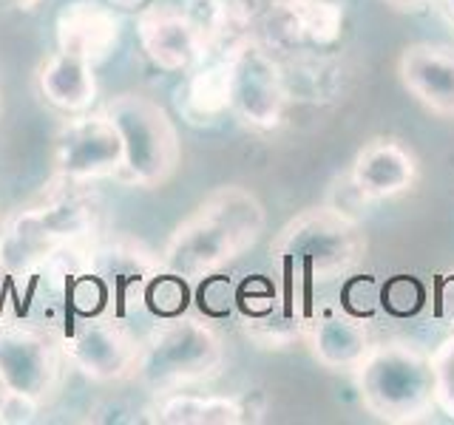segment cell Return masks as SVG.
I'll return each mask as SVG.
<instances>
[{
  "mask_svg": "<svg viewBox=\"0 0 454 425\" xmlns=\"http://www.w3.org/2000/svg\"><path fill=\"white\" fill-rule=\"evenodd\" d=\"M304 335L309 340L312 358L324 368H333V372H352L372 346L366 326L338 306L312 312L304 326Z\"/></svg>",
  "mask_w": 454,
  "mask_h": 425,
  "instance_id": "cell-15",
  "label": "cell"
},
{
  "mask_svg": "<svg viewBox=\"0 0 454 425\" xmlns=\"http://www.w3.org/2000/svg\"><path fill=\"white\" fill-rule=\"evenodd\" d=\"M432 366H434V400L437 408L454 420V335L446 337L432 352Z\"/></svg>",
  "mask_w": 454,
  "mask_h": 425,
  "instance_id": "cell-20",
  "label": "cell"
},
{
  "mask_svg": "<svg viewBox=\"0 0 454 425\" xmlns=\"http://www.w3.org/2000/svg\"><path fill=\"white\" fill-rule=\"evenodd\" d=\"M440 4H443V12H446L449 23L454 26V0H440Z\"/></svg>",
  "mask_w": 454,
  "mask_h": 425,
  "instance_id": "cell-24",
  "label": "cell"
},
{
  "mask_svg": "<svg viewBox=\"0 0 454 425\" xmlns=\"http://www.w3.org/2000/svg\"><path fill=\"white\" fill-rule=\"evenodd\" d=\"M287 12L298 32L316 42H330L340 32V9L333 0H287Z\"/></svg>",
  "mask_w": 454,
  "mask_h": 425,
  "instance_id": "cell-19",
  "label": "cell"
},
{
  "mask_svg": "<svg viewBox=\"0 0 454 425\" xmlns=\"http://www.w3.org/2000/svg\"><path fill=\"white\" fill-rule=\"evenodd\" d=\"M364 250L366 238L358 221L340 207H309L301 216L290 219L270 247L281 278L278 301L284 315L307 326L312 315V287L347 273Z\"/></svg>",
  "mask_w": 454,
  "mask_h": 425,
  "instance_id": "cell-3",
  "label": "cell"
},
{
  "mask_svg": "<svg viewBox=\"0 0 454 425\" xmlns=\"http://www.w3.org/2000/svg\"><path fill=\"white\" fill-rule=\"evenodd\" d=\"M224 63L233 117L253 131H276L287 113V85L276 57L255 37H241L227 49Z\"/></svg>",
  "mask_w": 454,
  "mask_h": 425,
  "instance_id": "cell-9",
  "label": "cell"
},
{
  "mask_svg": "<svg viewBox=\"0 0 454 425\" xmlns=\"http://www.w3.org/2000/svg\"><path fill=\"white\" fill-rule=\"evenodd\" d=\"M32 414H35V411H28L23 403L14 400V394L6 386V380L0 377V422H23Z\"/></svg>",
  "mask_w": 454,
  "mask_h": 425,
  "instance_id": "cell-21",
  "label": "cell"
},
{
  "mask_svg": "<svg viewBox=\"0 0 454 425\" xmlns=\"http://www.w3.org/2000/svg\"><path fill=\"white\" fill-rule=\"evenodd\" d=\"M94 68L97 66L82 60V57H74V54L57 49L37 66V74H35L37 91L60 113L91 111L97 103V94H99Z\"/></svg>",
  "mask_w": 454,
  "mask_h": 425,
  "instance_id": "cell-16",
  "label": "cell"
},
{
  "mask_svg": "<svg viewBox=\"0 0 454 425\" xmlns=\"http://www.w3.org/2000/svg\"><path fill=\"white\" fill-rule=\"evenodd\" d=\"M122 139V167L117 182L125 188L156 190L174 179L182 162L176 122L156 99L125 91L111 97L103 108Z\"/></svg>",
  "mask_w": 454,
  "mask_h": 425,
  "instance_id": "cell-6",
  "label": "cell"
},
{
  "mask_svg": "<svg viewBox=\"0 0 454 425\" xmlns=\"http://www.w3.org/2000/svg\"><path fill=\"white\" fill-rule=\"evenodd\" d=\"M397 77L426 111L454 120V46L411 42L397 57Z\"/></svg>",
  "mask_w": 454,
  "mask_h": 425,
  "instance_id": "cell-14",
  "label": "cell"
},
{
  "mask_svg": "<svg viewBox=\"0 0 454 425\" xmlns=\"http://www.w3.org/2000/svg\"><path fill=\"white\" fill-rule=\"evenodd\" d=\"M224 358L227 349L216 326L205 318L176 312V315H162L145 337H139L131 380L160 397L219 377Z\"/></svg>",
  "mask_w": 454,
  "mask_h": 425,
  "instance_id": "cell-4",
  "label": "cell"
},
{
  "mask_svg": "<svg viewBox=\"0 0 454 425\" xmlns=\"http://www.w3.org/2000/svg\"><path fill=\"white\" fill-rule=\"evenodd\" d=\"M389 9H395V12H418V9H423L426 4H432V0H383Z\"/></svg>",
  "mask_w": 454,
  "mask_h": 425,
  "instance_id": "cell-22",
  "label": "cell"
},
{
  "mask_svg": "<svg viewBox=\"0 0 454 425\" xmlns=\"http://www.w3.org/2000/svg\"><path fill=\"white\" fill-rule=\"evenodd\" d=\"M151 420L162 425H239L245 422L247 408L236 397L219 394H184L168 391L151 408Z\"/></svg>",
  "mask_w": 454,
  "mask_h": 425,
  "instance_id": "cell-17",
  "label": "cell"
},
{
  "mask_svg": "<svg viewBox=\"0 0 454 425\" xmlns=\"http://www.w3.org/2000/svg\"><path fill=\"white\" fill-rule=\"evenodd\" d=\"M179 111L191 122H213L231 111V77L224 57L216 63H202L191 71L179 89Z\"/></svg>",
  "mask_w": 454,
  "mask_h": 425,
  "instance_id": "cell-18",
  "label": "cell"
},
{
  "mask_svg": "<svg viewBox=\"0 0 454 425\" xmlns=\"http://www.w3.org/2000/svg\"><path fill=\"white\" fill-rule=\"evenodd\" d=\"M4 4L14 6V9H23V12H32L35 6H40L43 0H4Z\"/></svg>",
  "mask_w": 454,
  "mask_h": 425,
  "instance_id": "cell-23",
  "label": "cell"
},
{
  "mask_svg": "<svg viewBox=\"0 0 454 425\" xmlns=\"http://www.w3.org/2000/svg\"><path fill=\"white\" fill-rule=\"evenodd\" d=\"M418 182V159L403 142L397 139H369L355 153L349 167V188L361 202H387Z\"/></svg>",
  "mask_w": 454,
  "mask_h": 425,
  "instance_id": "cell-12",
  "label": "cell"
},
{
  "mask_svg": "<svg viewBox=\"0 0 454 425\" xmlns=\"http://www.w3.org/2000/svg\"><path fill=\"white\" fill-rule=\"evenodd\" d=\"M137 37L148 60L174 74H188L210 54V32L191 6L145 4L137 14Z\"/></svg>",
  "mask_w": 454,
  "mask_h": 425,
  "instance_id": "cell-11",
  "label": "cell"
},
{
  "mask_svg": "<svg viewBox=\"0 0 454 425\" xmlns=\"http://www.w3.org/2000/svg\"><path fill=\"white\" fill-rule=\"evenodd\" d=\"M0 113H4V94H0Z\"/></svg>",
  "mask_w": 454,
  "mask_h": 425,
  "instance_id": "cell-25",
  "label": "cell"
},
{
  "mask_svg": "<svg viewBox=\"0 0 454 425\" xmlns=\"http://www.w3.org/2000/svg\"><path fill=\"white\" fill-rule=\"evenodd\" d=\"M4 219H6V216H4V212H0V224H4Z\"/></svg>",
  "mask_w": 454,
  "mask_h": 425,
  "instance_id": "cell-26",
  "label": "cell"
},
{
  "mask_svg": "<svg viewBox=\"0 0 454 425\" xmlns=\"http://www.w3.org/2000/svg\"><path fill=\"white\" fill-rule=\"evenodd\" d=\"M264 227L267 212L262 198L241 184H222L174 227L160 252L162 273L184 283L210 278L245 255L262 238Z\"/></svg>",
  "mask_w": 454,
  "mask_h": 425,
  "instance_id": "cell-2",
  "label": "cell"
},
{
  "mask_svg": "<svg viewBox=\"0 0 454 425\" xmlns=\"http://www.w3.org/2000/svg\"><path fill=\"white\" fill-rule=\"evenodd\" d=\"M66 354L54 326L0 321V377L28 411L46 408L63 382Z\"/></svg>",
  "mask_w": 454,
  "mask_h": 425,
  "instance_id": "cell-7",
  "label": "cell"
},
{
  "mask_svg": "<svg viewBox=\"0 0 454 425\" xmlns=\"http://www.w3.org/2000/svg\"><path fill=\"white\" fill-rule=\"evenodd\" d=\"M122 167V139L106 111L66 113L54 134L51 170L54 179L94 184L117 179Z\"/></svg>",
  "mask_w": 454,
  "mask_h": 425,
  "instance_id": "cell-10",
  "label": "cell"
},
{
  "mask_svg": "<svg viewBox=\"0 0 454 425\" xmlns=\"http://www.w3.org/2000/svg\"><path fill=\"white\" fill-rule=\"evenodd\" d=\"M352 375L361 406L383 422H418L437 408L432 352L415 340L395 337L372 344Z\"/></svg>",
  "mask_w": 454,
  "mask_h": 425,
  "instance_id": "cell-5",
  "label": "cell"
},
{
  "mask_svg": "<svg viewBox=\"0 0 454 425\" xmlns=\"http://www.w3.org/2000/svg\"><path fill=\"white\" fill-rule=\"evenodd\" d=\"M103 227V202L91 184L51 179L49 188L0 224V273L32 278L51 261L74 252Z\"/></svg>",
  "mask_w": 454,
  "mask_h": 425,
  "instance_id": "cell-1",
  "label": "cell"
},
{
  "mask_svg": "<svg viewBox=\"0 0 454 425\" xmlns=\"http://www.w3.org/2000/svg\"><path fill=\"white\" fill-rule=\"evenodd\" d=\"M122 35L117 9L106 0H71L54 20L57 49L82 57L91 66L106 63Z\"/></svg>",
  "mask_w": 454,
  "mask_h": 425,
  "instance_id": "cell-13",
  "label": "cell"
},
{
  "mask_svg": "<svg viewBox=\"0 0 454 425\" xmlns=\"http://www.w3.org/2000/svg\"><path fill=\"white\" fill-rule=\"evenodd\" d=\"M57 337L71 363L82 377L94 382L131 380L139 354V337L120 315L111 312H89L74 315L57 326Z\"/></svg>",
  "mask_w": 454,
  "mask_h": 425,
  "instance_id": "cell-8",
  "label": "cell"
}]
</instances>
